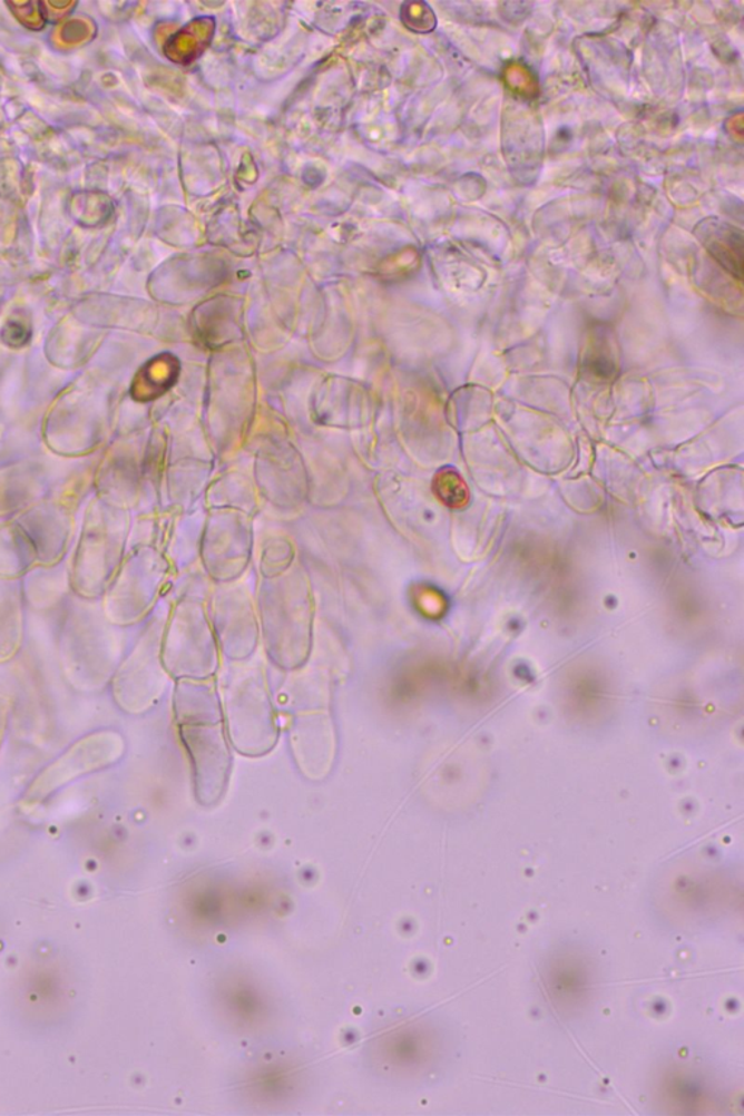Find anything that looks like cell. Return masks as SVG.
Instances as JSON below:
<instances>
[{
  "label": "cell",
  "mask_w": 744,
  "mask_h": 1116,
  "mask_svg": "<svg viewBox=\"0 0 744 1116\" xmlns=\"http://www.w3.org/2000/svg\"><path fill=\"white\" fill-rule=\"evenodd\" d=\"M695 236L724 271L742 281L744 241L741 228L717 218H708L698 224Z\"/></svg>",
  "instance_id": "1"
},
{
  "label": "cell",
  "mask_w": 744,
  "mask_h": 1116,
  "mask_svg": "<svg viewBox=\"0 0 744 1116\" xmlns=\"http://www.w3.org/2000/svg\"><path fill=\"white\" fill-rule=\"evenodd\" d=\"M544 980H546L548 995L558 1005V1008H569L571 1005L579 1004L585 998L586 991L589 990L588 971H586L584 962L577 958H558V961L548 967Z\"/></svg>",
  "instance_id": "2"
},
{
  "label": "cell",
  "mask_w": 744,
  "mask_h": 1116,
  "mask_svg": "<svg viewBox=\"0 0 744 1116\" xmlns=\"http://www.w3.org/2000/svg\"><path fill=\"white\" fill-rule=\"evenodd\" d=\"M178 362L170 355L157 356L138 372L133 394L138 400L159 398L178 376Z\"/></svg>",
  "instance_id": "3"
},
{
  "label": "cell",
  "mask_w": 744,
  "mask_h": 1116,
  "mask_svg": "<svg viewBox=\"0 0 744 1116\" xmlns=\"http://www.w3.org/2000/svg\"><path fill=\"white\" fill-rule=\"evenodd\" d=\"M433 491L441 503L451 509H462L470 502L469 486L452 469H443L435 476Z\"/></svg>",
  "instance_id": "4"
},
{
  "label": "cell",
  "mask_w": 744,
  "mask_h": 1116,
  "mask_svg": "<svg viewBox=\"0 0 744 1116\" xmlns=\"http://www.w3.org/2000/svg\"><path fill=\"white\" fill-rule=\"evenodd\" d=\"M503 80L512 92L523 98H533L538 94V84L532 71L521 63H510L503 70Z\"/></svg>",
  "instance_id": "5"
},
{
  "label": "cell",
  "mask_w": 744,
  "mask_h": 1116,
  "mask_svg": "<svg viewBox=\"0 0 744 1116\" xmlns=\"http://www.w3.org/2000/svg\"><path fill=\"white\" fill-rule=\"evenodd\" d=\"M402 19L404 26L417 32H431L437 27V18L427 3L404 4Z\"/></svg>",
  "instance_id": "6"
},
{
  "label": "cell",
  "mask_w": 744,
  "mask_h": 1116,
  "mask_svg": "<svg viewBox=\"0 0 744 1116\" xmlns=\"http://www.w3.org/2000/svg\"><path fill=\"white\" fill-rule=\"evenodd\" d=\"M8 699L0 695V742H2L4 724H7Z\"/></svg>",
  "instance_id": "7"
}]
</instances>
